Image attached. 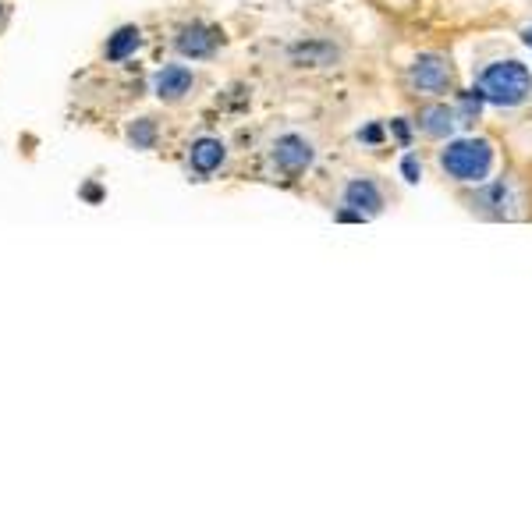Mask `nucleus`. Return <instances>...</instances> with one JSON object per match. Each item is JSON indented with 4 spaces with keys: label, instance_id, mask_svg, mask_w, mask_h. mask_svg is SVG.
Masks as SVG:
<instances>
[{
    "label": "nucleus",
    "instance_id": "nucleus-1",
    "mask_svg": "<svg viewBox=\"0 0 532 532\" xmlns=\"http://www.w3.org/2000/svg\"><path fill=\"white\" fill-rule=\"evenodd\" d=\"M479 93H483V100L497 103V107H518L532 93V75L525 64L501 61L493 64V68H486L483 82H479Z\"/></svg>",
    "mask_w": 532,
    "mask_h": 532
},
{
    "label": "nucleus",
    "instance_id": "nucleus-2",
    "mask_svg": "<svg viewBox=\"0 0 532 532\" xmlns=\"http://www.w3.org/2000/svg\"><path fill=\"white\" fill-rule=\"evenodd\" d=\"M440 164L458 181H483L493 167V149L486 139H458L440 153Z\"/></svg>",
    "mask_w": 532,
    "mask_h": 532
},
{
    "label": "nucleus",
    "instance_id": "nucleus-3",
    "mask_svg": "<svg viewBox=\"0 0 532 532\" xmlns=\"http://www.w3.org/2000/svg\"><path fill=\"white\" fill-rule=\"evenodd\" d=\"M274 160L281 171L298 174L313 164V149H309L306 139H298V135H284V139H277V146H274Z\"/></svg>",
    "mask_w": 532,
    "mask_h": 532
},
{
    "label": "nucleus",
    "instance_id": "nucleus-4",
    "mask_svg": "<svg viewBox=\"0 0 532 532\" xmlns=\"http://www.w3.org/2000/svg\"><path fill=\"white\" fill-rule=\"evenodd\" d=\"M412 82L419 89H426V93H440L451 82V68L440 57H419L412 68Z\"/></svg>",
    "mask_w": 532,
    "mask_h": 532
},
{
    "label": "nucleus",
    "instance_id": "nucleus-5",
    "mask_svg": "<svg viewBox=\"0 0 532 532\" xmlns=\"http://www.w3.org/2000/svg\"><path fill=\"white\" fill-rule=\"evenodd\" d=\"M348 206H352L355 213H362V217H373V213H380L384 199H380L373 181H352V185H348Z\"/></svg>",
    "mask_w": 532,
    "mask_h": 532
},
{
    "label": "nucleus",
    "instance_id": "nucleus-6",
    "mask_svg": "<svg viewBox=\"0 0 532 532\" xmlns=\"http://www.w3.org/2000/svg\"><path fill=\"white\" fill-rule=\"evenodd\" d=\"M153 89H157L160 96H167V100H178V96H185L188 89H192V71H185V68H164L153 79Z\"/></svg>",
    "mask_w": 532,
    "mask_h": 532
},
{
    "label": "nucleus",
    "instance_id": "nucleus-7",
    "mask_svg": "<svg viewBox=\"0 0 532 532\" xmlns=\"http://www.w3.org/2000/svg\"><path fill=\"white\" fill-rule=\"evenodd\" d=\"M213 47H217V36L210 29H199V25H192L178 36V50L188 57H206Z\"/></svg>",
    "mask_w": 532,
    "mask_h": 532
},
{
    "label": "nucleus",
    "instance_id": "nucleus-8",
    "mask_svg": "<svg viewBox=\"0 0 532 532\" xmlns=\"http://www.w3.org/2000/svg\"><path fill=\"white\" fill-rule=\"evenodd\" d=\"M220 164H224V146H220L217 139H199L196 146H192V167H196L199 174L217 171Z\"/></svg>",
    "mask_w": 532,
    "mask_h": 532
},
{
    "label": "nucleus",
    "instance_id": "nucleus-9",
    "mask_svg": "<svg viewBox=\"0 0 532 532\" xmlns=\"http://www.w3.org/2000/svg\"><path fill=\"white\" fill-rule=\"evenodd\" d=\"M458 125L454 121V110H447V107H430V110H423V132L426 135H451V128Z\"/></svg>",
    "mask_w": 532,
    "mask_h": 532
},
{
    "label": "nucleus",
    "instance_id": "nucleus-10",
    "mask_svg": "<svg viewBox=\"0 0 532 532\" xmlns=\"http://www.w3.org/2000/svg\"><path fill=\"white\" fill-rule=\"evenodd\" d=\"M139 47V29H121L114 40H110V47H107V57L110 61H125L132 50Z\"/></svg>",
    "mask_w": 532,
    "mask_h": 532
},
{
    "label": "nucleus",
    "instance_id": "nucleus-11",
    "mask_svg": "<svg viewBox=\"0 0 532 532\" xmlns=\"http://www.w3.org/2000/svg\"><path fill=\"white\" fill-rule=\"evenodd\" d=\"M132 139L139 142V146H149V142H153V128H149V121H142V125L132 128Z\"/></svg>",
    "mask_w": 532,
    "mask_h": 532
},
{
    "label": "nucleus",
    "instance_id": "nucleus-12",
    "mask_svg": "<svg viewBox=\"0 0 532 532\" xmlns=\"http://www.w3.org/2000/svg\"><path fill=\"white\" fill-rule=\"evenodd\" d=\"M401 171H405V178H408V181H419V160L408 157L405 164H401Z\"/></svg>",
    "mask_w": 532,
    "mask_h": 532
},
{
    "label": "nucleus",
    "instance_id": "nucleus-13",
    "mask_svg": "<svg viewBox=\"0 0 532 532\" xmlns=\"http://www.w3.org/2000/svg\"><path fill=\"white\" fill-rule=\"evenodd\" d=\"M394 135H398L401 142H408V128H405V121H394Z\"/></svg>",
    "mask_w": 532,
    "mask_h": 532
},
{
    "label": "nucleus",
    "instance_id": "nucleus-14",
    "mask_svg": "<svg viewBox=\"0 0 532 532\" xmlns=\"http://www.w3.org/2000/svg\"><path fill=\"white\" fill-rule=\"evenodd\" d=\"M362 139H366V142H376V139H380V128H366V132H362Z\"/></svg>",
    "mask_w": 532,
    "mask_h": 532
},
{
    "label": "nucleus",
    "instance_id": "nucleus-15",
    "mask_svg": "<svg viewBox=\"0 0 532 532\" xmlns=\"http://www.w3.org/2000/svg\"><path fill=\"white\" fill-rule=\"evenodd\" d=\"M522 36H525V47L532 50V25H525V32H522Z\"/></svg>",
    "mask_w": 532,
    "mask_h": 532
},
{
    "label": "nucleus",
    "instance_id": "nucleus-16",
    "mask_svg": "<svg viewBox=\"0 0 532 532\" xmlns=\"http://www.w3.org/2000/svg\"><path fill=\"white\" fill-rule=\"evenodd\" d=\"M0 8H4V4H0Z\"/></svg>",
    "mask_w": 532,
    "mask_h": 532
}]
</instances>
